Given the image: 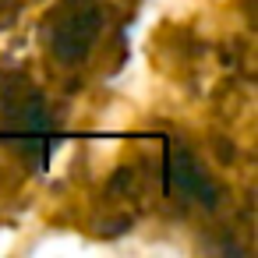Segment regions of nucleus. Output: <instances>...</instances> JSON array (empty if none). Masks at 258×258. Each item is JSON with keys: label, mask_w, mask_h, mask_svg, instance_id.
Listing matches in <instances>:
<instances>
[{"label": "nucleus", "mask_w": 258, "mask_h": 258, "mask_svg": "<svg viewBox=\"0 0 258 258\" xmlns=\"http://www.w3.org/2000/svg\"><path fill=\"white\" fill-rule=\"evenodd\" d=\"M99 25H103V18H99L96 8H89V4L85 8H71L60 18L57 32H53V53L64 57L68 64H78L92 50V43L99 36Z\"/></svg>", "instance_id": "f257e3e1"}, {"label": "nucleus", "mask_w": 258, "mask_h": 258, "mask_svg": "<svg viewBox=\"0 0 258 258\" xmlns=\"http://www.w3.org/2000/svg\"><path fill=\"white\" fill-rule=\"evenodd\" d=\"M170 184H173L184 198H191V202H198V205L216 209V202H219V191H216L212 177L202 170V163H198L187 149H177V152L170 156Z\"/></svg>", "instance_id": "f03ea898"}]
</instances>
